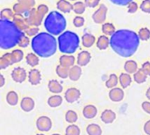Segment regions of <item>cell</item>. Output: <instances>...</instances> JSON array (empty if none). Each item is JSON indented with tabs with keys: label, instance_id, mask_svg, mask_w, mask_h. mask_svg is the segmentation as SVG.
<instances>
[{
	"label": "cell",
	"instance_id": "cell-51",
	"mask_svg": "<svg viewBox=\"0 0 150 135\" xmlns=\"http://www.w3.org/2000/svg\"><path fill=\"white\" fill-rule=\"evenodd\" d=\"M142 69L145 72V74L147 76H150V62L149 61H147L145 63L142 64Z\"/></svg>",
	"mask_w": 150,
	"mask_h": 135
},
{
	"label": "cell",
	"instance_id": "cell-45",
	"mask_svg": "<svg viewBox=\"0 0 150 135\" xmlns=\"http://www.w3.org/2000/svg\"><path fill=\"white\" fill-rule=\"evenodd\" d=\"M37 11L40 14V16L44 18L47 14V12H48V7L46 4H40L37 7Z\"/></svg>",
	"mask_w": 150,
	"mask_h": 135
},
{
	"label": "cell",
	"instance_id": "cell-46",
	"mask_svg": "<svg viewBox=\"0 0 150 135\" xmlns=\"http://www.w3.org/2000/svg\"><path fill=\"white\" fill-rule=\"evenodd\" d=\"M29 43H30V40H29V38H28V36H26L25 34H24V35L22 36V38L20 39V40H19L18 46L20 47H26L29 45Z\"/></svg>",
	"mask_w": 150,
	"mask_h": 135
},
{
	"label": "cell",
	"instance_id": "cell-5",
	"mask_svg": "<svg viewBox=\"0 0 150 135\" xmlns=\"http://www.w3.org/2000/svg\"><path fill=\"white\" fill-rule=\"evenodd\" d=\"M58 47L62 54H74L79 47L78 35L71 31H65L58 37Z\"/></svg>",
	"mask_w": 150,
	"mask_h": 135
},
{
	"label": "cell",
	"instance_id": "cell-19",
	"mask_svg": "<svg viewBox=\"0 0 150 135\" xmlns=\"http://www.w3.org/2000/svg\"><path fill=\"white\" fill-rule=\"evenodd\" d=\"M82 76V69L79 65H74L73 67H71L69 69V78L71 81H77L80 79Z\"/></svg>",
	"mask_w": 150,
	"mask_h": 135
},
{
	"label": "cell",
	"instance_id": "cell-23",
	"mask_svg": "<svg viewBox=\"0 0 150 135\" xmlns=\"http://www.w3.org/2000/svg\"><path fill=\"white\" fill-rule=\"evenodd\" d=\"M120 83L122 89H127L132 83V77L128 73H122L120 76Z\"/></svg>",
	"mask_w": 150,
	"mask_h": 135
},
{
	"label": "cell",
	"instance_id": "cell-47",
	"mask_svg": "<svg viewBox=\"0 0 150 135\" xmlns=\"http://www.w3.org/2000/svg\"><path fill=\"white\" fill-rule=\"evenodd\" d=\"M141 10L145 13H150V0H143L141 4Z\"/></svg>",
	"mask_w": 150,
	"mask_h": 135
},
{
	"label": "cell",
	"instance_id": "cell-30",
	"mask_svg": "<svg viewBox=\"0 0 150 135\" xmlns=\"http://www.w3.org/2000/svg\"><path fill=\"white\" fill-rule=\"evenodd\" d=\"M25 60H26V63L31 66V67H35L39 64V56L36 54H33V53H29L26 57H25Z\"/></svg>",
	"mask_w": 150,
	"mask_h": 135
},
{
	"label": "cell",
	"instance_id": "cell-33",
	"mask_svg": "<svg viewBox=\"0 0 150 135\" xmlns=\"http://www.w3.org/2000/svg\"><path fill=\"white\" fill-rule=\"evenodd\" d=\"M147 77L148 76L142 69H138V71L134 74V79L137 83H144L147 80Z\"/></svg>",
	"mask_w": 150,
	"mask_h": 135
},
{
	"label": "cell",
	"instance_id": "cell-6",
	"mask_svg": "<svg viewBox=\"0 0 150 135\" xmlns=\"http://www.w3.org/2000/svg\"><path fill=\"white\" fill-rule=\"evenodd\" d=\"M26 17L27 23L30 26H39L40 25L42 19L44 18L43 17L40 16V14L38 12L37 9L33 8L28 13L25 14Z\"/></svg>",
	"mask_w": 150,
	"mask_h": 135
},
{
	"label": "cell",
	"instance_id": "cell-22",
	"mask_svg": "<svg viewBox=\"0 0 150 135\" xmlns=\"http://www.w3.org/2000/svg\"><path fill=\"white\" fill-rule=\"evenodd\" d=\"M62 85L57 80H51L48 83V90L54 94H60L62 92Z\"/></svg>",
	"mask_w": 150,
	"mask_h": 135
},
{
	"label": "cell",
	"instance_id": "cell-31",
	"mask_svg": "<svg viewBox=\"0 0 150 135\" xmlns=\"http://www.w3.org/2000/svg\"><path fill=\"white\" fill-rule=\"evenodd\" d=\"M56 74L59 77L62 78V79H66L69 77V68H67V67H63L62 65H58L56 67Z\"/></svg>",
	"mask_w": 150,
	"mask_h": 135
},
{
	"label": "cell",
	"instance_id": "cell-39",
	"mask_svg": "<svg viewBox=\"0 0 150 135\" xmlns=\"http://www.w3.org/2000/svg\"><path fill=\"white\" fill-rule=\"evenodd\" d=\"M11 57H12L13 64L18 63L20 61H22V59L24 58V53L20 49H15L11 52Z\"/></svg>",
	"mask_w": 150,
	"mask_h": 135
},
{
	"label": "cell",
	"instance_id": "cell-16",
	"mask_svg": "<svg viewBox=\"0 0 150 135\" xmlns=\"http://www.w3.org/2000/svg\"><path fill=\"white\" fill-rule=\"evenodd\" d=\"M91 55L88 51H82L77 56V65L80 67H84L91 61Z\"/></svg>",
	"mask_w": 150,
	"mask_h": 135
},
{
	"label": "cell",
	"instance_id": "cell-24",
	"mask_svg": "<svg viewBox=\"0 0 150 135\" xmlns=\"http://www.w3.org/2000/svg\"><path fill=\"white\" fill-rule=\"evenodd\" d=\"M110 45V39L106 35H101L97 41V47L100 50H105Z\"/></svg>",
	"mask_w": 150,
	"mask_h": 135
},
{
	"label": "cell",
	"instance_id": "cell-50",
	"mask_svg": "<svg viewBox=\"0 0 150 135\" xmlns=\"http://www.w3.org/2000/svg\"><path fill=\"white\" fill-rule=\"evenodd\" d=\"M100 0H84V3L87 7L90 8H95L99 4Z\"/></svg>",
	"mask_w": 150,
	"mask_h": 135
},
{
	"label": "cell",
	"instance_id": "cell-20",
	"mask_svg": "<svg viewBox=\"0 0 150 135\" xmlns=\"http://www.w3.org/2000/svg\"><path fill=\"white\" fill-rule=\"evenodd\" d=\"M56 6L57 9L63 13H69L73 10V4L67 0H59L56 4Z\"/></svg>",
	"mask_w": 150,
	"mask_h": 135
},
{
	"label": "cell",
	"instance_id": "cell-7",
	"mask_svg": "<svg viewBox=\"0 0 150 135\" xmlns=\"http://www.w3.org/2000/svg\"><path fill=\"white\" fill-rule=\"evenodd\" d=\"M107 16V7L105 4H101L98 9L93 13L92 19L96 24H103Z\"/></svg>",
	"mask_w": 150,
	"mask_h": 135
},
{
	"label": "cell",
	"instance_id": "cell-37",
	"mask_svg": "<svg viewBox=\"0 0 150 135\" xmlns=\"http://www.w3.org/2000/svg\"><path fill=\"white\" fill-rule=\"evenodd\" d=\"M31 10H28L26 7H25L22 4L20 3H17L13 5V11L15 14H22L25 15L26 13H28Z\"/></svg>",
	"mask_w": 150,
	"mask_h": 135
},
{
	"label": "cell",
	"instance_id": "cell-56",
	"mask_svg": "<svg viewBox=\"0 0 150 135\" xmlns=\"http://www.w3.org/2000/svg\"><path fill=\"white\" fill-rule=\"evenodd\" d=\"M52 135H61V134H52Z\"/></svg>",
	"mask_w": 150,
	"mask_h": 135
},
{
	"label": "cell",
	"instance_id": "cell-21",
	"mask_svg": "<svg viewBox=\"0 0 150 135\" xmlns=\"http://www.w3.org/2000/svg\"><path fill=\"white\" fill-rule=\"evenodd\" d=\"M12 64H13V61L11 57V53H6L0 57V69H4Z\"/></svg>",
	"mask_w": 150,
	"mask_h": 135
},
{
	"label": "cell",
	"instance_id": "cell-40",
	"mask_svg": "<svg viewBox=\"0 0 150 135\" xmlns=\"http://www.w3.org/2000/svg\"><path fill=\"white\" fill-rule=\"evenodd\" d=\"M81 131L80 128L76 125H70L65 130L66 135H80Z\"/></svg>",
	"mask_w": 150,
	"mask_h": 135
},
{
	"label": "cell",
	"instance_id": "cell-10",
	"mask_svg": "<svg viewBox=\"0 0 150 135\" xmlns=\"http://www.w3.org/2000/svg\"><path fill=\"white\" fill-rule=\"evenodd\" d=\"M11 78L14 82L16 83H21L23 82H25V80L26 79V76H27V74H26V71L20 68V67H18V68H15L12 71H11Z\"/></svg>",
	"mask_w": 150,
	"mask_h": 135
},
{
	"label": "cell",
	"instance_id": "cell-42",
	"mask_svg": "<svg viewBox=\"0 0 150 135\" xmlns=\"http://www.w3.org/2000/svg\"><path fill=\"white\" fill-rule=\"evenodd\" d=\"M39 27L38 26H30L28 29H26L25 31V33L28 36V37H34L36 36L39 33Z\"/></svg>",
	"mask_w": 150,
	"mask_h": 135
},
{
	"label": "cell",
	"instance_id": "cell-53",
	"mask_svg": "<svg viewBox=\"0 0 150 135\" xmlns=\"http://www.w3.org/2000/svg\"><path fill=\"white\" fill-rule=\"evenodd\" d=\"M143 129H144V132H145L146 134L150 135V120H148V121L145 123Z\"/></svg>",
	"mask_w": 150,
	"mask_h": 135
},
{
	"label": "cell",
	"instance_id": "cell-48",
	"mask_svg": "<svg viewBox=\"0 0 150 135\" xmlns=\"http://www.w3.org/2000/svg\"><path fill=\"white\" fill-rule=\"evenodd\" d=\"M138 4L136 2H131L128 5H127V11L128 13H135L138 10Z\"/></svg>",
	"mask_w": 150,
	"mask_h": 135
},
{
	"label": "cell",
	"instance_id": "cell-58",
	"mask_svg": "<svg viewBox=\"0 0 150 135\" xmlns=\"http://www.w3.org/2000/svg\"><path fill=\"white\" fill-rule=\"evenodd\" d=\"M69 1H76V0H69Z\"/></svg>",
	"mask_w": 150,
	"mask_h": 135
},
{
	"label": "cell",
	"instance_id": "cell-35",
	"mask_svg": "<svg viewBox=\"0 0 150 135\" xmlns=\"http://www.w3.org/2000/svg\"><path fill=\"white\" fill-rule=\"evenodd\" d=\"M65 119L68 123L69 124H74L77 121L78 119V115L75 111L69 110L66 112L65 114Z\"/></svg>",
	"mask_w": 150,
	"mask_h": 135
},
{
	"label": "cell",
	"instance_id": "cell-15",
	"mask_svg": "<svg viewBox=\"0 0 150 135\" xmlns=\"http://www.w3.org/2000/svg\"><path fill=\"white\" fill-rule=\"evenodd\" d=\"M59 61H60V65L70 69L71 67L74 66V64L76 62V59L71 54H63L60 57Z\"/></svg>",
	"mask_w": 150,
	"mask_h": 135
},
{
	"label": "cell",
	"instance_id": "cell-38",
	"mask_svg": "<svg viewBox=\"0 0 150 135\" xmlns=\"http://www.w3.org/2000/svg\"><path fill=\"white\" fill-rule=\"evenodd\" d=\"M14 11L9 8H5V9H3L1 11V13H0V17H1V19H6V20H11V19H13V17H14Z\"/></svg>",
	"mask_w": 150,
	"mask_h": 135
},
{
	"label": "cell",
	"instance_id": "cell-13",
	"mask_svg": "<svg viewBox=\"0 0 150 135\" xmlns=\"http://www.w3.org/2000/svg\"><path fill=\"white\" fill-rule=\"evenodd\" d=\"M34 107H35V102L32 98L25 97L20 102V108L25 112H32L34 109Z\"/></svg>",
	"mask_w": 150,
	"mask_h": 135
},
{
	"label": "cell",
	"instance_id": "cell-28",
	"mask_svg": "<svg viewBox=\"0 0 150 135\" xmlns=\"http://www.w3.org/2000/svg\"><path fill=\"white\" fill-rule=\"evenodd\" d=\"M6 101L8 105L11 106H15L18 103V95L17 94V92L13 90L9 91L6 95Z\"/></svg>",
	"mask_w": 150,
	"mask_h": 135
},
{
	"label": "cell",
	"instance_id": "cell-2",
	"mask_svg": "<svg viewBox=\"0 0 150 135\" xmlns=\"http://www.w3.org/2000/svg\"><path fill=\"white\" fill-rule=\"evenodd\" d=\"M32 49L38 56L48 58L57 51V41L54 35L49 33H40L31 41Z\"/></svg>",
	"mask_w": 150,
	"mask_h": 135
},
{
	"label": "cell",
	"instance_id": "cell-25",
	"mask_svg": "<svg viewBox=\"0 0 150 135\" xmlns=\"http://www.w3.org/2000/svg\"><path fill=\"white\" fill-rule=\"evenodd\" d=\"M124 69L128 74H134V73H136L138 71L137 62L133 61V60L126 61V63L124 65Z\"/></svg>",
	"mask_w": 150,
	"mask_h": 135
},
{
	"label": "cell",
	"instance_id": "cell-52",
	"mask_svg": "<svg viewBox=\"0 0 150 135\" xmlns=\"http://www.w3.org/2000/svg\"><path fill=\"white\" fill-rule=\"evenodd\" d=\"M142 107L143 111H144L146 113H148V114H149L150 115V102H148V101L143 102L142 105Z\"/></svg>",
	"mask_w": 150,
	"mask_h": 135
},
{
	"label": "cell",
	"instance_id": "cell-11",
	"mask_svg": "<svg viewBox=\"0 0 150 135\" xmlns=\"http://www.w3.org/2000/svg\"><path fill=\"white\" fill-rule=\"evenodd\" d=\"M12 21L14 22V24L21 30V31H25L26 29H28L30 27V25L27 23L26 20V17L25 15H22V14H14L13 19Z\"/></svg>",
	"mask_w": 150,
	"mask_h": 135
},
{
	"label": "cell",
	"instance_id": "cell-26",
	"mask_svg": "<svg viewBox=\"0 0 150 135\" xmlns=\"http://www.w3.org/2000/svg\"><path fill=\"white\" fill-rule=\"evenodd\" d=\"M62 104V98L58 94H55L54 96H51L47 99V105L52 108L59 107Z\"/></svg>",
	"mask_w": 150,
	"mask_h": 135
},
{
	"label": "cell",
	"instance_id": "cell-44",
	"mask_svg": "<svg viewBox=\"0 0 150 135\" xmlns=\"http://www.w3.org/2000/svg\"><path fill=\"white\" fill-rule=\"evenodd\" d=\"M84 18L81 16H76L74 19H73V24L76 27H82L84 25Z\"/></svg>",
	"mask_w": 150,
	"mask_h": 135
},
{
	"label": "cell",
	"instance_id": "cell-54",
	"mask_svg": "<svg viewBox=\"0 0 150 135\" xmlns=\"http://www.w3.org/2000/svg\"><path fill=\"white\" fill-rule=\"evenodd\" d=\"M0 80H1V82H0V87H3L4 85L5 81H4V76L2 74H0Z\"/></svg>",
	"mask_w": 150,
	"mask_h": 135
},
{
	"label": "cell",
	"instance_id": "cell-4",
	"mask_svg": "<svg viewBox=\"0 0 150 135\" xmlns=\"http://www.w3.org/2000/svg\"><path fill=\"white\" fill-rule=\"evenodd\" d=\"M44 26L47 33L52 35H61L65 32L67 21L64 16L59 11H53L47 14L44 21Z\"/></svg>",
	"mask_w": 150,
	"mask_h": 135
},
{
	"label": "cell",
	"instance_id": "cell-12",
	"mask_svg": "<svg viewBox=\"0 0 150 135\" xmlns=\"http://www.w3.org/2000/svg\"><path fill=\"white\" fill-rule=\"evenodd\" d=\"M125 97V93L124 90L120 88H113L111 89V90L109 91V98L115 103L120 102L124 99Z\"/></svg>",
	"mask_w": 150,
	"mask_h": 135
},
{
	"label": "cell",
	"instance_id": "cell-18",
	"mask_svg": "<svg viewBox=\"0 0 150 135\" xmlns=\"http://www.w3.org/2000/svg\"><path fill=\"white\" fill-rule=\"evenodd\" d=\"M100 118L105 124H111L116 119V113L112 110H105L102 112Z\"/></svg>",
	"mask_w": 150,
	"mask_h": 135
},
{
	"label": "cell",
	"instance_id": "cell-27",
	"mask_svg": "<svg viewBox=\"0 0 150 135\" xmlns=\"http://www.w3.org/2000/svg\"><path fill=\"white\" fill-rule=\"evenodd\" d=\"M95 41H96L95 37L91 33H85L82 37V43H83V47H92L93 44L95 43Z\"/></svg>",
	"mask_w": 150,
	"mask_h": 135
},
{
	"label": "cell",
	"instance_id": "cell-3",
	"mask_svg": "<svg viewBox=\"0 0 150 135\" xmlns=\"http://www.w3.org/2000/svg\"><path fill=\"white\" fill-rule=\"evenodd\" d=\"M25 34L13 21L0 20V47L2 49H11L18 42Z\"/></svg>",
	"mask_w": 150,
	"mask_h": 135
},
{
	"label": "cell",
	"instance_id": "cell-55",
	"mask_svg": "<svg viewBox=\"0 0 150 135\" xmlns=\"http://www.w3.org/2000/svg\"><path fill=\"white\" fill-rule=\"evenodd\" d=\"M146 97H147V98L150 101V88L148 89V90H147V92H146Z\"/></svg>",
	"mask_w": 150,
	"mask_h": 135
},
{
	"label": "cell",
	"instance_id": "cell-29",
	"mask_svg": "<svg viewBox=\"0 0 150 135\" xmlns=\"http://www.w3.org/2000/svg\"><path fill=\"white\" fill-rule=\"evenodd\" d=\"M88 135H102V129L98 124H90L86 127Z\"/></svg>",
	"mask_w": 150,
	"mask_h": 135
},
{
	"label": "cell",
	"instance_id": "cell-41",
	"mask_svg": "<svg viewBox=\"0 0 150 135\" xmlns=\"http://www.w3.org/2000/svg\"><path fill=\"white\" fill-rule=\"evenodd\" d=\"M138 35L142 40H148L150 38V30L147 27H143V28L140 29Z\"/></svg>",
	"mask_w": 150,
	"mask_h": 135
},
{
	"label": "cell",
	"instance_id": "cell-17",
	"mask_svg": "<svg viewBox=\"0 0 150 135\" xmlns=\"http://www.w3.org/2000/svg\"><path fill=\"white\" fill-rule=\"evenodd\" d=\"M98 114V109L95 105H86L83 110V115L84 116V118L91 119H94Z\"/></svg>",
	"mask_w": 150,
	"mask_h": 135
},
{
	"label": "cell",
	"instance_id": "cell-36",
	"mask_svg": "<svg viewBox=\"0 0 150 135\" xmlns=\"http://www.w3.org/2000/svg\"><path fill=\"white\" fill-rule=\"evenodd\" d=\"M85 9H86V4L85 3H83V2H76L74 4H73V11L77 15H81L83 14L84 11H85Z\"/></svg>",
	"mask_w": 150,
	"mask_h": 135
},
{
	"label": "cell",
	"instance_id": "cell-9",
	"mask_svg": "<svg viewBox=\"0 0 150 135\" xmlns=\"http://www.w3.org/2000/svg\"><path fill=\"white\" fill-rule=\"evenodd\" d=\"M81 97V92L78 89L76 88H69L65 91L64 94V98L68 103H75Z\"/></svg>",
	"mask_w": 150,
	"mask_h": 135
},
{
	"label": "cell",
	"instance_id": "cell-14",
	"mask_svg": "<svg viewBox=\"0 0 150 135\" xmlns=\"http://www.w3.org/2000/svg\"><path fill=\"white\" fill-rule=\"evenodd\" d=\"M28 81L32 85H38L41 81L40 72L36 69H31L28 73Z\"/></svg>",
	"mask_w": 150,
	"mask_h": 135
},
{
	"label": "cell",
	"instance_id": "cell-1",
	"mask_svg": "<svg viewBox=\"0 0 150 135\" xmlns=\"http://www.w3.org/2000/svg\"><path fill=\"white\" fill-rule=\"evenodd\" d=\"M139 35L131 30L120 29L114 33L110 39V46L112 50L121 57L133 56L140 45Z\"/></svg>",
	"mask_w": 150,
	"mask_h": 135
},
{
	"label": "cell",
	"instance_id": "cell-57",
	"mask_svg": "<svg viewBox=\"0 0 150 135\" xmlns=\"http://www.w3.org/2000/svg\"><path fill=\"white\" fill-rule=\"evenodd\" d=\"M36 135H44V134H36Z\"/></svg>",
	"mask_w": 150,
	"mask_h": 135
},
{
	"label": "cell",
	"instance_id": "cell-43",
	"mask_svg": "<svg viewBox=\"0 0 150 135\" xmlns=\"http://www.w3.org/2000/svg\"><path fill=\"white\" fill-rule=\"evenodd\" d=\"M17 1H18V3L22 4L28 10H32L35 4V0H17Z\"/></svg>",
	"mask_w": 150,
	"mask_h": 135
},
{
	"label": "cell",
	"instance_id": "cell-49",
	"mask_svg": "<svg viewBox=\"0 0 150 135\" xmlns=\"http://www.w3.org/2000/svg\"><path fill=\"white\" fill-rule=\"evenodd\" d=\"M112 3H113L116 5H120V6H126L128 5L131 2L134 0H110Z\"/></svg>",
	"mask_w": 150,
	"mask_h": 135
},
{
	"label": "cell",
	"instance_id": "cell-32",
	"mask_svg": "<svg viewBox=\"0 0 150 135\" xmlns=\"http://www.w3.org/2000/svg\"><path fill=\"white\" fill-rule=\"evenodd\" d=\"M102 32L106 36H112L114 34V33L116 32L115 26L111 23H105L102 25Z\"/></svg>",
	"mask_w": 150,
	"mask_h": 135
},
{
	"label": "cell",
	"instance_id": "cell-8",
	"mask_svg": "<svg viewBox=\"0 0 150 135\" xmlns=\"http://www.w3.org/2000/svg\"><path fill=\"white\" fill-rule=\"evenodd\" d=\"M36 127L40 132H48L52 128V120L47 116H41L36 121Z\"/></svg>",
	"mask_w": 150,
	"mask_h": 135
},
{
	"label": "cell",
	"instance_id": "cell-34",
	"mask_svg": "<svg viewBox=\"0 0 150 135\" xmlns=\"http://www.w3.org/2000/svg\"><path fill=\"white\" fill-rule=\"evenodd\" d=\"M118 83H119V78H118L117 75L111 74L108 80L105 82V86L108 89H113V88H116Z\"/></svg>",
	"mask_w": 150,
	"mask_h": 135
}]
</instances>
